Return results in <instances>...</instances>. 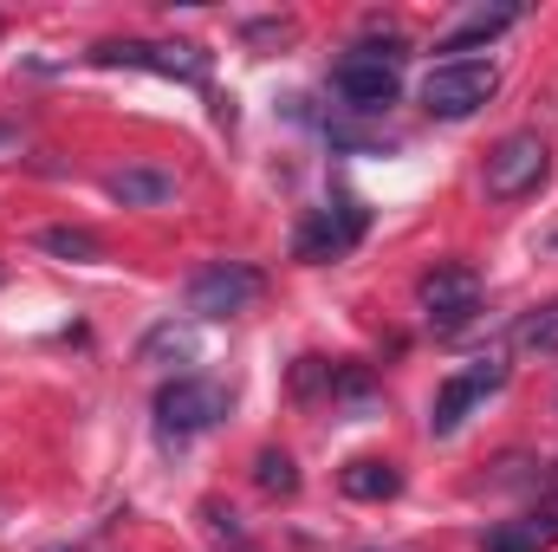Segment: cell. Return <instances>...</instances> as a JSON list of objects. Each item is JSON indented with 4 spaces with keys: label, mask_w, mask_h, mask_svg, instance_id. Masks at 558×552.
Here are the masks:
<instances>
[{
    "label": "cell",
    "mask_w": 558,
    "mask_h": 552,
    "mask_svg": "<svg viewBox=\"0 0 558 552\" xmlns=\"http://www.w3.org/2000/svg\"><path fill=\"white\" fill-rule=\"evenodd\" d=\"M397 59H403V46H397V39H390V46H357V52L331 72V92H338L351 111L377 118V111H390V105H397V92H403Z\"/></svg>",
    "instance_id": "6da1fadb"
},
{
    "label": "cell",
    "mask_w": 558,
    "mask_h": 552,
    "mask_svg": "<svg viewBox=\"0 0 558 552\" xmlns=\"http://www.w3.org/2000/svg\"><path fill=\"white\" fill-rule=\"evenodd\" d=\"M494 85H500V72L487 59H441L422 79V111L441 118V124H461V118H474L494 98Z\"/></svg>",
    "instance_id": "7a4b0ae2"
},
{
    "label": "cell",
    "mask_w": 558,
    "mask_h": 552,
    "mask_svg": "<svg viewBox=\"0 0 558 552\" xmlns=\"http://www.w3.org/2000/svg\"><path fill=\"white\" fill-rule=\"evenodd\" d=\"M260 267H247V261H215V267H202V274H189V292H182V305H189V319H234V312H247L254 299H260Z\"/></svg>",
    "instance_id": "3957f363"
},
{
    "label": "cell",
    "mask_w": 558,
    "mask_h": 552,
    "mask_svg": "<svg viewBox=\"0 0 558 552\" xmlns=\"http://www.w3.org/2000/svg\"><path fill=\"white\" fill-rule=\"evenodd\" d=\"M546 169H553L546 137L539 131H513V137H500L487 149V195L494 202H520V195H533L546 182Z\"/></svg>",
    "instance_id": "277c9868"
},
{
    "label": "cell",
    "mask_w": 558,
    "mask_h": 552,
    "mask_svg": "<svg viewBox=\"0 0 558 552\" xmlns=\"http://www.w3.org/2000/svg\"><path fill=\"white\" fill-rule=\"evenodd\" d=\"M98 65H131V72H156V79H208V52L202 46H175V39H105L92 52Z\"/></svg>",
    "instance_id": "5b68a950"
},
{
    "label": "cell",
    "mask_w": 558,
    "mask_h": 552,
    "mask_svg": "<svg viewBox=\"0 0 558 552\" xmlns=\"http://www.w3.org/2000/svg\"><path fill=\"white\" fill-rule=\"evenodd\" d=\"M228 416V391L215 384V377H175V384H162V397H156V422H162V435H202V429H215Z\"/></svg>",
    "instance_id": "8992f818"
},
{
    "label": "cell",
    "mask_w": 558,
    "mask_h": 552,
    "mask_svg": "<svg viewBox=\"0 0 558 552\" xmlns=\"http://www.w3.org/2000/svg\"><path fill=\"white\" fill-rule=\"evenodd\" d=\"M500 384H507V358H494V351H487V358H474L468 371H454V377L435 391L428 429H435V435H454V429L468 422V410H474V404H487Z\"/></svg>",
    "instance_id": "52a82bcc"
},
{
    "label": "cell",
    "mask_w": 558,
    "mask_h": 552,
    "mask_svg": "<svg viewBox=\"0 0 558 552\" xmlns=\"http://www.w3.org/2000/svg\"><path fill=\"white\" fill-rule=\"evenodd\" d=\"M422 312H428V325L435 332H461L474 312H481V274L474 267H461V261H448V267H435V274H422Z\"/></svg>",
    "instance_id": "ba28073f"
},
{
    "label": "cell",
    "mask_w": 558,
    "mask_h": 552,
    "mask_svg": "<svg viewBox=\"0 0 558 552\" xmlns=\"http://www.w3.org/2000/svg\"><path fill=\"white\" fill-rule=\"evenodd\" d=\"M357 241H364V208H357V202H338V208H312V215H305V228H299L292 254L318 267V261L351 254Z\"/></svg>",
    "instance_id": "9c48e42d"
},
{
    "label": "cell",
    "mask_w": 558,
    "mask_h": 552,
    "mask_svg": "<svg viewBox=\"0 0 558 552\" xmlns=\"http://www.w3.org/2000/svg\"><path fill=\"white\" fill-rule=\"evenodd\" d=\"M507 26H520V0H494V7H468L441 39H435V52H448V59H468V52H481V46H494Z\"/></svg>",
    "instance_id": "30bf717a"
},
{
    "label": "cell",
    "mask_w": 558,
    "mask_h": 552,
    "mask_svg": "<svg viewBox=\"0 0 558 552\" xmlns=\"http://www.w3.org/2000/svg\"><path fill=\"white\" fill-rule=\"evenodd\" d=\"M105 189L124 202V208H162L175 195V176L169 169H149V163H131V169H111Z\"/></svg>",
    "instance_id": "8fae6325"
},
{
    "label": "cell",
    "mask_w": 558,
    "mask_h": 552,
    "mask_svg": "<svg viewBox=\"0 0 558 552\" xmlns=\"http://www.w3.org/2000/svg\"><path fill=\"white\" fill-rule=\"evenodd\" d=\"M338 488L351 494V501H390L397 488H403V475H397V461H377V455H357L344 475H338Z\"/></svg>",
    "instance_id": "7c38bea8"
},
{
    "label": "cell",
    "mask_w": 558,
    "mask_h": 552,
    "mask_svg": "<svg viewBox=\"0 0 558 552\" xmlns=\"http://www.w3.org/2000/svg\"><path fill=\"white\" fill-rule=\"evenodd\" d=\"M195 351H202V338H195V325H175V319H162V325H149V332H143V345H137V358H143V364H175V358L189 364Z\"/></svg>",
    "instance_id": "4fadbf2b"
},
{
    "label": "cell",
    "mask_w": 558,
    "mask_h": 552,
    "mask_svg": "<svg viewBox=\"0 0 558 552\" xmlns=\"http://www.w3.org/2000/svg\"><path fill=\"white\" fill-rule=\"evenodd\" d=\"M546 547H553V527L539 514H526V520H500L481 552H546Z\"/></svg>",
    "instance_id": "5bb4252c"
},
{
    "label": "cell",
    "mask_w": 558,
    "mask_h": 552,
    "mask_svg": "<svg viewBox=\"0 0 558 552\" xmlns=\"http://www.w3.org/2000/svg\"><path fill=\"white\" fill-rule=\"evenodd\" d=\"M39 248L52 261H105V241L92 228H39Z\"/></svg>",
    "instance_id": "9a60e30c"
},
{
    "label": "cell",
    "mask_w": 558,
    "mask_h": 552,
    "mask_svg": "<svg viewBox=\"0 0 558 552\" xmlns=\"http://www.w3.org/2000/svg\"><path fill=\"white\" fill-rule=\"evenodd\" d=\"M254 481H260V494H274V501H292V494H299V468H292L286 448H260V455H254Z\"/></svg>",
    "instance_id": "2e32d148"
},
{
    "label": "cell",
    "mask_w": 558,
    "mask_h": 552,
    "mask_svg": "<svg viewBox=\"0 0 558 552\" xmlns=\"http://www.w3.org/2000/svg\"><path fill=\"white\" fill-rule=\"evenodd\" d=\"M513 345L533 351V358H553L558 351V299L553 305H539V312H526V319L513 325Z\"/></svg>",
    "instance_id": "e0dca14e"
},
{
    "label": "cell",
    "mask_w": 558,
    "mask_h": 552,
    "mask_svg": "<svg viewBox=\"0 0 558 552\" xmlns=\"http://www.w3.org/2000/svg\"><path fill=\"white\" fill-rule=\"evenodd\" d=\"M7 143H13V131H7V124H0V149H7Z\"/></svg>",
    "instance_id": "ac0fdd59"
}]
</instances>
